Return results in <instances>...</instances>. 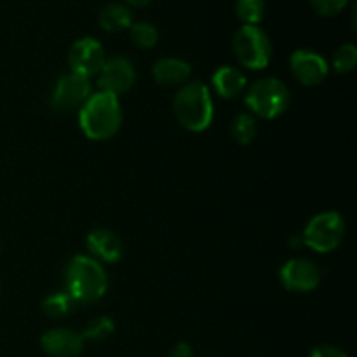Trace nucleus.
I'll list each match as a JSON object with an SVG mask.
<instances>
[{
	"label": "nucleus",
	"mask_w": 357,
	"mask_h": 357,
	"mask_svg": "<svg viewBox=\"0 0 357 357\" xmlns=\"http://www.w3.org/2000/svg\"><path fill=\"white\" fill-rule=\"evenodd\" d=\"M132 24V13L124 3L112 2L100 13V26L107 31H121Z\"/></svg>",
	"instance_id": "dca6fc26"
},
{
	"label": "nucleus",
	"mask_w": 357,
	"mask_h": 357,
	"mask_svg": "<svg viewBox=\"0 0 357 357\" xmlns=\"http://www.w3.org/2000/svg\"><path fill=\"white\" fill-rule=\"evenodd\" d=\"M173 108L178 122L192 132L206 131L215 117L211 91L199 80L183 84L178 89Z\"/></svg>",
	"instance_id": "7ed1b4c3"
},
{
	"label": "nucleus",
	"mask_w": 357,
	"mask_h": 357,
	"mask_svg": "<svg viewBox=\"0 0 357 357\" xmlns=\"http://www.w3.org/2000/svg\"><path fill=\"white\" fill-rule=\"evenodd\" d=\"M136 82V70L132 63L124 56H114L105 61L98 73V87L100 91L108 94H124L135 86Z\"/></svg>",
	"instance_id": "6e6552de"
},
{
	"label": "nucleus",
	"mask_w": 357,
	"mask_h": 357,
	"mask_svg": "<svg viewBox=\"0 0 357 357\" xmlns=\"http://www.w3.org/2000/svg\"><path fill=\"white\" fill-rule=\"evenodd\" d=\"M82 335L70 328H54L42 335L40 347L49 357H79L84 351Z\"/></svg>",
	"instance_id": "f8f14e48"
},
{
	"label": "nucleus",
	"mask_w": 357,
	"mask_h": 357,
	"mask_svg": "<svg viewBox=\"0 0 357 357\" xmlns=\"http://www.w3.org/2000/svg\"><path fill=\"white\" fill-rule=\"evenodd\" d=\"M236 58L250 70L267 68L272 58V42L258 24H243L232 40Z\"/></svg>",
	"instance_id": "423d86ee"
},
{
	"label": "nucleus",
	"mask_w": 357,
	"mask_h": 357,
	"mask_svg": "<svg viewBox=\"0 0 357 357\" xmlns=\"http://www.w3.org/2000/svg\"><path fill=\"white\" fill-rule=\"evenodd\" d=\"M303 246L316 253H331L342 244L345 237V220L337 211H324L312 216L303 229Z\"/></svg>",
	"instance_id": "39448f33"
},
{
	"label": "nucleus",
	"mask_w": 357,
	"mask_h": 357,
	"mask_svg": "<svg viewBox=\"0 0 357 357\" xmlns=\"http://www.w3.org/2000/svg\"><path fill=\"white\" fill-rule=\"evenodd\" d=\"M323 272L314 261L307 258H293L288 260L279 271V279L288 291L310 293L321 284Z\"/></svg>",
	"instance_id": "9d476101"
},
{
	"label": "nucleus",
	"mask_w": 357,
	"mask_h": 357,
	"mask_svg": "<svg viewBox=\"0 0 357 357\" xmlns=\"http://www.w3.org/2000/svg\"><path fill=\"white\" fill-rule=\"evenodd\" d=\"M236 14L244 24H258L265 16V0H236Z\"/></svg>",
	"instance_id": "aec40b11"
},
{
	"label": "nucleus",
	"mask_w": 357,
	"mask_h": 357,
	"mask_svg": "<svg viewBox=\"0 0 357 357\" xmlns=\"http://www.w3.org/2000/svg\"><path fill=\"white\" fill-rule=\"evenodd\" d=\"M65 288L75 303H94L105 296L108 278L103 265L87 255H75L66 264Z\"/></svg>",
	"instance_id": "f03ea898"
},
{
	"label": "nucleus",
	"mask_w": 357,
	"mask_h": 357,
	"mask_svg": "<svg viewBox=\"0 0 357 357\" xmlns=\"http://www.w3.org/2000/svg\"><path fill=\"white\" fill-rule=\"evenodd\" d=\"M309 357H349L347 352L342 351L340 347L335 345H319V347L312 349Z\"/></svg>",
	"instance_id": "b1692460"
},
{
	"label": "nucleus",
	"mask_w": 357,
	"mask_h": 357,
	"mask_svg": "<svg viewBox=\"0 0 357 357\" xmlns=\"http://www.w3.org/2000/svg\"><path fill=\"white\" fill-rule=\"evenodd\" d=\"M167 357H195L194 349L190 347V344L187 342H180V344L174 345L169 351V356Z\"/></svg>",
	"instance_id": "393cba45"
},
{
	"label": "nucleus",
	"mask_w": 357,
	"mask_h": 357,
	"mask_svg": "<svg viewBox=\"0 0 357 357\" xmlns=\"http://www.w3.org/2000/svg\"><path fill=\"white\" fill-rule=\"evenodd\" d=\"M79 126L86 138L107 142L114 138L122 126L121 101L114 94L98 91L79 108Z\"/></svg>",
	"instance_id": "f257e3e1"
},
{
	"label": "nucleus",
	"mask_w": 357,
	"mask_h": 357,
	"mask_svg": "<svg viewBox=\"0 0 357 357\" xmlns=\"http://www.w3.org/2000/svg\"><path fill=\"white\" fill-rule=\"evenodd\" d=\"M107 61L103 45L93 37H82L75 40L70 47L68 63L70 68L77 75H82L86 79L98 75L101 66Z\"/></svg>",
	"instance_id": "1a4fd4ad"
},
{
	"label": "nucleus",
	"mask_w": 357,
	"mask_h": 357,
	"mask_svg": "<svg viewBox=\"0 0 357 357\" xmlns=\"http://www.w3.org/2000/svg\"><path fill=\"white\" fill-rule=\"evenodd\" d=\"M289 101L291 96L288 86L278 77H264L251 84L246 91V105L251 114L265 121L281 117L288 110Z\"/></svg>",
	"instance_id": "20e7f679"
},
{
	"label": "nucleus",
	"mask_w": 357,
	"mask_h": 357,
	"mask_svg": "<svg viewBox=\"0 0 357 357\" xmlns=\"http://www.w3.org/2000/svg\"><path fill=\"white\" fill-rule=\"evenodd\" d=\"M213 89L223 100H232V98L241 96L248 89V79L239 68L236 66H220L213 73Z\"/></svg>",
	"instance_id": "2eb2a0df"
},
{
	"label": "nucleus",
	"mask_w": 357,
	"mask_h": 357,
	"mask_svg": "<svg viewBox=\"0 0 357 357\" xmlns=\"http://www.w3.org/2000/svg\"><path fill=\"white\" fill-rule=\"evenodd\" d=\"M131 31V38L139 49H152L153 45L159 40V31L153 26L152 23H146V21H138V23H132L129 26Z\"/></svg>",
	"instance_id": "412c9836"
},
{
	"label": "nucleus",
	"mask_w": 357,
	"mask_h": 357,
	"mask_svg": "<svg viewBox=\"0 0 357 357\" xmlns=\"http://www.w3.org/2000/svg\"><path fill=\"white\" fill-rule=\"evenodd\" d=\"M73 305H75V302H73L68 293L56 291L45 296L44 302H42V312L51 317V319H63V317L72 314Z\"/></svg>",
	"instance_id": "f3484780"
},
{
	"label": "nucleus",
	"mask_w": 357,
	"mask_h": 357,
	"mask_svg": "<svg viewBox=\"0 0 357 357\" xmlns=\"http://www.w3.org/2000/svg\"><path fill=\"white\" fill-rule=\"evenodd\" d=\"M190 75L192 66L180 58H160L152 66L153 80L164 87H181Z\"/></svg>",
	"instance_id": "4468645a"
},
{
	"label": "nucleus",
	"mask_w": 357,
	"mask_h": 357,
	"mask_svg": "<svg viewBox=\"0 0 357 357\" xmlns=\"http://www.w3.org/2000/svg\"><path fill=\"white\" fill-rule=\"evenodd\" d=\"M357 65V47L354 44H344L333 54V68L337 73H349Z\"/></svg>",
	"instance_id": "4be33fe9"
},
{
	"label": "nucleus",
	"mask_w": 357,
	"mask_h": 357,
	"mask_svg": "<svg viewBox=\"0 0 357 357\" xmlns=\"http://www.w3.org/2000/svg\"><path fill=\"white\" fill-rule=\"evenodd\" d=\"M258 126L257 121L251 114H239L236 115V119L230 124V135L236 139L239 145H250L255 138H257Z\"/></svg>",
	"instance_id": "a211bd4d"
},
{
	"label": "nucleus",
	"mask_w": 357,
	"mask_h": 357,
	"mask_svg": "<svg viewBox=\"0 0 357 357\" xmlns=\"http://www.w3.org/2000/svg\"><path fill=\"white\" fill-rule=\"evenodd\" d=\"M289 68L300 84L309 87L324 82L330 72L326 59L319 52L310 51V49H296L289 58Z\"/></svg>",
	"instance_id": "9b49d317"
},
{
	"label": "nucleus",
	"mask_w": 357,
	"mask_h": 357,
	"mask_svg": "<svg viewBox=\"0 0 357 357\" xmlns=\"http://www.w3.org/2000/svg\"><path fill=\"white\" fill-rule=\"evenodd\" d=\"M89 79L77 73H65L56 82L54 91L51 94V105L58 112H72L82 107L91 96Z\"/></svg>",
	"instance_id": "0eeeda50"
},
{
	"label": "nucleus",
	"mask_w": 357,
	"mask_h": 357,
	"mask_svg": "<svg viewBox=\"0 0 357 357\" xmlns=\"http://www.w3.org/2000/svg\"><path fill=\"white\" fill-rule=\"evenodd\" d=\"M347 3L349 0H310V6L319 16H337Z\"/></svg>",
	"instance_id": "5701e85b"
},
{
	"label": "nucleus",
	"mask_w": 357,
	"mask_h": 357,
	"mask_svg": "<svg viewBox=\"0 0 357 357\" xmlns=\"http://www.w3.org/2000/svg\"><path fill=\"white\" fill-rule=\"evenodd\" d=\"M86 244L94 260L105 261V264H117L122 258V253H124L122 241L110 229L91 230L87 234Z\"/></svg>",
	"instance_id": "ddd939ff"
},
{
	"label": "nucleus",
	"mask_w": 357,
	"mask_h": 357,
	"mask_svg": "<svg viewBox=\"0 0 357 357\" xmlns=\"http://www.w3.org/2000/svg\"><path fill=\"white\" fill-rule=\"evenodd\" d=\"M126 2L129 3V6H135V7H145L149 6L152 0H126Z\"/></svg>",
	"instance_id": "a878e982"
},
{
	"label": "nucleus",
	"mask_w": 357,
	"mask_h": 357,
	"mask_svg": "<svg viewBox=\"0 0 357 357\" xmlns=\"http://www.w3.org/2000/svg\"><path fill=\"white\" fill-rule=\"evenodd\" d=\"M114 331H115V323L112 321V317L100 316V317H94L93 321H89L80 335H82L84 342H94V344H100V342L108 340Z\"/></svg>",
	"instance_id": "6ab92c4d"
}]
</instances>
